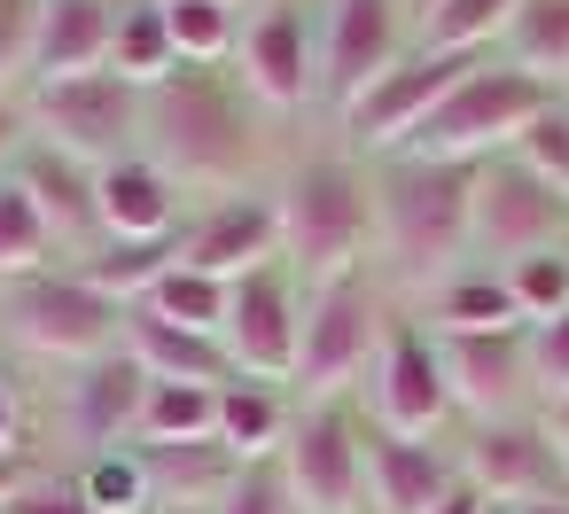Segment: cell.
<instances>
[{
  "label": "cell",
  "mask_w": 569,
  "mask_h": 514,
  "mask_svg": "<svg viewBox=\"0 0 569 514\" xmlns=\"http://www.w3.org/2000/svg\"><path fill=\"white\" fill-rule=\"evenodd\" d=\"M141 157L164 164L188 203H211V195L273 188L297 149L234 63H180L141 94Z\"/></svg>",
  "instance_id": "cell-1"
},
{
  "label": "cell",
  "mask_w": 569,
  "mask_h": 514,
  "mask_svg": "<svg viewBox=\"0 0 569 514\" xmlns=\"http://www.w3.org/2000/svg\"><path fill=\"white\" fill-rule=\"evenodd\" d=\"M375 273L413 312L468 265V219H476V164L437 157H375Z\"/></svg>",
  "instance_id": "cell-2"
},
{
  "label": "cell",
  "mask_w": 569,
  "mask_h": 514,
  "mask_svg": "<svg viewBox=\"0 0 569 514\" xmlns=\"http://www.w3.org/2000/svg\"><path fill=\"white\" fill-rule=\"evenodd\" d=\"M273 219H281V258L297 281H328L343 265H375V180L367 157L336 149H297L273 180Z\"/></svg>",
  "instance_id": "cell-3"
},
{
  "label": "cell",
  "mask_w": 569,
  "mask_h": 514,
  "mask_svg": "<svg viewBox=\"0 0 569 514\" xmlns=\"http://www.w3.org/2000/svg\"><path fill=\"white\" fill-rule=\"evenodd\" d=\"M406 304L382 289L375 265H343L328 281H305V327H297V374H289V397L312 405V397H359L390 320Z\"/></svg>",
  "instance_id": "cell-4"
},
{
  "label": "cell",
  "mask_w": 569,
  "mask_h": 514,
  "mask_svg": "<svg viewBox=\"0 0 569 514\" xmlns=\"http://www.w3.org/2000/svg\"><path fill=\"white\" fill-rule=\"evenodd\" d=\"M553 102V87L546 79H530V71H515L507 56H476L460 79H452V94L421 118V133L398 149V157H437V164H491V157H507L515 141H522V125L538 118Z\"/></svg>",
  "instance_id": "cell-5"
},
{
  "label": "cell",
  "mask_w": 569,
  "mask_h": 514,
  "mask_svg": "<svg viewBox=\"0 0 569 514\" xmlns=\"http://www.w3.org/2000/svg\"><path fill=\"white\" fill-rule=\"evenodd\" d=\"M0 327H9L17 351H32L48 366H94V359L126 351V304L102 296L71 265H48L17 289H0Z\"/></svg>",
  "instance_id": "cell-6"
},
{
  "label": "cell",
  "mask_w": 569,
  "mask_h": 514,
  "mask_svg": "<svg viewBox=\"0 0 569 514\" xmlns=\"http://www.w3.org/2000/svg\"><path fill=\"white\" fill-rule=\"evenodd\" d=\"M273 460L289 475L297 514H367V405L359 397L297 405Z\"/></svg>",
  "instance_id": "cell-7"
},
{
  "label": "cell",
  "mask_w": 569,
  "mask_h": 514,
  "mask_svg": "<svg viewBox=\"0 0 569 514\" xmlns=\"http://www.w3.org/2000/svg\"><path fill=\"white\" fill-rule=\"evenodd\" d=\"M24 118H32V141L79 157V164H94V172L141 149V87H126L118 71L24 87Z\"/></svg>",
  "instance_id": "cell-8"
},
{
  "label": "cell",
  "mask_w": 569,
  "mask_h": 514,
  "mask_svg": "<svg viewBox=\"0 0 569 514\" xmlns=\"http://www.w3.org/2000/svg\"><path fill=\"white\" fill-rule=\"evenodd\" d=\"M569 242V195L546 188L538 172H522L515 157H491L476 164V219H468V265H522L538 250H561Z\"/></svg>",
  "instance_id": "cell-9"
},
{
  "label": "cell",
  "mask_w": 569,
  "mask_h": 514,
  "mask_svg": "<svg viewBox=\"0 0 569 514\" xmlns=\"http://www.w3.org/2000/svg\"><path fill=\"white\" fill-rule=\"evenodd\" d=\"M234 71L281 125L312 118L320 110V17H312V0H258L242 17V40H234Z\"/></svg>",
  "instance_id": "cell-10"
},
{
  "label": "cell",
  "mask_w": 569,
  "mask_h": 514,
  "mask_svg": "<svg viewBox=\"0 0 569 514\" xmlns=\"http://www.w3.org/2000/svg\"><path fill=\"white\" fill-rule=\"evenodd\" d=\"M359 405L390 436H452V421H460L452 413V382H445L437 335L413 312L390 320V335H382V351H375V366L359 382Z\"/></svg>",
  "instance_id": "cell-11"
},
{
  "label": "cell",
  "mask_w": 569,
  "mask_h": 514,
  "mask_svg": "<svg viewBox=\"0 0 569 514\" xmlns=\"http://www.w3.org/2000/svg\"><path fill=\"white\" fill-rule=\"evenodd\" d=\"M312 17H320V118L336 125L413 48V9L406 0H312Z\"/></svg>",
  "instance_id": "cell-12"
},
{
  "label": "cell",
  "mask_w": 569,
  "mask_h": 514,
  "mask_svg": "<svg viewBox=\"0 0 569 514\" xmlns=\"http://www.w3.org/2000/svg\"><path fill=\"white\" fill-rule=\"evenodd\" d=\"M468 63H476V56H437V48L413 40V48L336 118V141H343L351 157H367V164H375V157H398V149L421 133V118L452 94V79H460Z\"/></svg>",
  "instance_id": "cell-13"
},
{
  "label": "cell",
  "mask_w": 569,
  "mask_h": 514,
  "mask_svg": "<svg viewBox=\"0 0 569 514\" xmlns=\"http://www.w3.org/2000/svg\"><path fill=\"white\" fill-rule=\"evenodd\" d=\"M297 327H305V281H297L289 258H266L258 273L234 281L219 343H227L234 374L281 382V390H289V374H297Z\"/></svg>",
  "instance_id": "cell-14"
},
{
  "label": "cell",
  "mask_w": 569,
  "mask_h": 514,
  "mask_svg": "<svg viewBox=\"0 0 569 514\" xmlns=\"http://www.w3.org/2000/svg\"><path fill=\"white\" fill-rule=\"evenodd\" d=\"M452 452H460V475L491 498V506H538V498H569V467L546 436L538 413H515V421H468L452 429Z\"/></svg>",
  "instance_id": "cell-15"
},
{
  "label": "cell",
  "mask_w": 569,
  "mask_h": 514,
  "mask_svg": "<svg viewBox=\"0 0 569 514\" xmlns=\"http://www.w3.org/2000/svg\"><path fill=\"white\" fill-rule=\"evenodd\" d=\"M445 382H452V429L468 421H515L538 413V382H530V327H483V335H437Z\"/></svg>",
  "instance_id": "cell-16"
},
{
  "label": "cell",
  "mask_w": 569,
  "mask_h": 514,
  "mask_svg": "<svg viewBox=\"0 0 569 514\" xmlns=\"http://www.w3.org/2000/svg\"><path fill=\"white\" fill-rule=\"evenodd\" d=\"M266 258H281L273 188L188 203V219H180V265H196V273H211V281H242V273H258Z\"/></svg>",
  "instance_id": "cell-17"
},
{
  "label": "cell",
  "mask_w": 569,
  "mask_h": 514,
  "mask_svg": "<svg viewBox=\"0 0 569 514\" xmlns=\"http://www.w3.org/2000/svg\"><path fill=\"white\" fill-rule=\"evenodd\" d=\"M9 180L24 188V203H32L40 226L56 234V258H63V265H79V258L102 242V172H94V164H79V157H63V149H48V141H24V157H17Z\"/></svg>",
  "instance_id": "cell-18"
},
{
  "label": "cell",
  "mask_w": 569,
  "mask_h": 514,
  "mask_svg": "<svg viewBox=\"0 0 569 514\" xmlns=\"http://www.w3.org/2000/svg\"><path fill=\"white\" fill-rule=\"evenodd\" d=\"M460 483L452 436H390L367 421V514H437Z\"/></svg>",
  "instance_id": "cell-19"
},
{
  "label": "cell",
  "mask_w": 569,
  "mask_h": 514,
  "mask_svg": "<svg viewBox=\"0 0 569 514\" xmlns=\"http://www.w3.org/2000/svg\"><path fill=\"white\" fill-rule=\"evenodd\" d=\"M141 405H149V374H141L126 351H110V359H94V366H71V382H63V421H71V436H79L87 452L133 444Z\"/></svg>",
  "instance_id": "cell-20"
},
{
  "label": "cell",
  "mask_w": 569,
  "mask_h": 514,
  "mask_svg": "<svg viewBox=\"0 0 569 514\" xmlns=\"http://www.w3.org/2000/svg\"><path fill=\"white\" fill-rule=\"evenodd\" d=\"M180 219H188V195L164 164H149L141 149L102 164V242H164L180 234Z\"/></svg>",
  "instance_id": "cell-21"
},
{
  "label": "cell",
  "mask_w": 569,
  "mask_h": 514,
  "mask_svg": "<svg viewBox=\"0 0 569 514\" xmlns=\"http://www.w3.org/2000/svg\"><path fill=\"white\" fill-rule=\"evenodd\" d=\"M126 359L149 382H203V390H227L234 382V359H227L219 335H196L180 320H157L149 304H126Z\"/></svg>",
  "instance_id": "cell-22"
},
{
  "label": "cell",
  "mask_w": 569,
  "mask_h": 514,
  "mask_svg": "<svg viewBox=\"0 0 569 514\" xmlns=\"http://www.w3.org/2000/svg\"><path fill=\"white\" fill-rule=\"evenodd\" d=\"M110 40H118V0H40L32 87H48V79H87V71H110Z\"/></svg>",
  "instance_id": "cell-23"
},
{
  "label": "cell",
  "mask_w": 569,
  "mask_h": 514,
  "mask_svg": "<svg viewBox=\"0 0 569 514\" xmlns=\"http://www.w3.org/2000/svg\"><path fill=\"white\" fill-rule=\"evenodd\" d=\"M141 467H149L157 506H196V514H211V506L234 491V475H242L250 460H234L219 436H203V444H141Z\"/></svg>",
  "instance_id": "cell-24"
},
{
  "label": "cell",
  "mask_w": 569,
  "mask_h": 514,
  "mask_svg": "<svg viewBox=\"0 0 569 514\" xmlns=\"http://www.w3.org/2000/svg\"><path fill=\"white\" fill-rule=\"evenodd\" d=\"M413 320L429 327V335H483V327H522V312H515V296H507V273H491V265H460L437 296H421L413 304Z\"/></svg>",
  "instance_id": "cell-25"
},
{
  "label": "cell",
  "mask_w": 569,
  "mask_h": 514,
  "mask_svg": "<svg viewBox=\"0 0 569 514\" xmlns=\"http://www.w3.org/2000/svg\"><path fill=\"white\" fill-rule=\"evenodd\" d=\"M289 421H297V397H289L281 382L234 374V382L219 390V444H227L234 460H273L281 436H289Z\"/></svg>",
  "instance_id": "cell-26"
},
{
  "label": "cell",
  "mask_w": 569,
  "mask_h": 514,
  "mask_svg": "<svg viewBox=\"0 0 569 514\" xmlns=\"http://www.w3.org/2000/svg\"><path fill=\"white\" fill-rule=\"evenodd\" d=\"M499 56L561 94L569 87V0H522L515 24H507V40H499Z\"/></svg>",
  "instance_id": "cell-27"
},
{
  "label": "cell",
  "mask_w": 569,
  "mask_h": 514,
  "mask_svg": "<svg viewBox=\"0 0 569 514\" xmlns=\"http://www.w3.org/2000/svg\"><path fill=\"white\" fill-rule=\"evenodd\" d=\"M515 9L522 0H437V9H421L413 40L437 48V56H499Z\"/></svg>",
  "instance_id": "cell-28"
},
{
  "label": "cell",
  "mask_w": 569,
  "mask_h": 514,
  "mask_svg": "<svg viewBox=\"0 0 569 514\" xmlns=\"http://www.w3.org/2000/svg\"><path fill=\"white\" fill-rule=\"evenodd\" d=\"M110 71L126 79V87H157V79H172L180 71V56H172V32H164V9L157 0H118V40H110Z\"/></svg>",
  "instance_id": "cell-29"
},
{
  "label": "cell",
  "mask_w": 569,
  "mask_h": 514,
  "mask_svg": "<svg viewBox=\"0 0 569 514\" xmlns=\"http://www.w3.org/2000/svg\"><path fill=\"white\" fill-rule=\"evenodd\" d=\"M203 436H219V390H203V382H149L133 444H203Z\"/></svg>",
  "instance_id": "cell-30"
},
{
  "label": "cell",
  "mask_w": 569,
  "mask_h": 514,
  "mask_svg": "<svg viewBox=\"0 0 569 514\" xmlns=\"http://www.w3.org/2000/svg\"><path fill=\"white\" fill-rule=\"evenodd\" d=\"M79 491L94 514H157V491H149V467H141V444H110V452H79Z\"/></svg>",
  "instance_id": "cell-31"
},
{
  "label": "cell",
  "mask_w": 569,
  "mask_h": 514,
  "mask_svg": "<svg viewBox=\"0 0 569 514\" xmlns=\"http://www.w3.org/2000/svg\"><path fill=\"white\" fill-rule=\"evenodd\" d=\"M157 9H164V32H172L180 63H234V40H242L250 9H227V0H157Z\"/></svg>",
  "instance_id": "cell-32"
},
{
  "label": "cell",
  "mask_w": 569,
  "mask_h": 514,
  "mask_svg": "<svg viewBox=\"0 0 569 514\" xmlns=\"http://www.w3.org/2000/svg\"><path fill=\"white\" fill-rule=\"evenodd\" d=\"M48 265H63L56 258V234L40 226V211L24 203L17 180H0V289H17V281H32Z\"/></svg>",
  "instance_id": "cell-33"
},
{
  "label": "cell",
  "mask_w": 569,
  "mask_h": 514,
  "mask_svg": "<svg viewBox=\"0 0 569 514\" xmlns=\"http://www.w3.org/2000/svg\"><path fill=\"white\" fill-rule=\"evenodd\" d=\"M227 296H234V281H211V273H196V265H172L141 304H149L157 320H180V327H196V335H219V327H227Z\"/></svg>",
  "instance_id": "cell-34"
},
{
  "label": "cell",
  "mask_w": 569,
  "mask_h": 514,
  "mask_svg": "<svg viewBox=\"0 0 569 514\" xmlns=\"http://www.w3.org/2000/svg\"><path fill=\"white\" fill-rule=\"evenodd\" d=\"M507 296H515L522 327L569 312V242H561V250H538V258H522V265H507Z\"/></svg>",
  "instance_id": "cell-35"
},
{
  "label": "cell",
  "mask_w": 569,
  "mask_h": 514,
  "mask_svg": "<svg viewBox=\"0 0 569 514\" xmlns=\"http://www.w3.org/2000/svg\"><path fill=\"white\" fill-rule=\"evenodd\" d=\"M507 157H515L522 172H538L546 188H561V195H569V102L553 94V102L522 125V141H515Z\"/></svg>",
  "instance_id": "cell-36"
},
{
  "label": "cell",
  "mask_w": 569,
  "mask_h": 514,
  "mask_svg": "<svg viewBox=\"0 0 569 514\" xmlns=\"http://www.w3.org/2000/svg\"><path fill=\"white\" fill-rule=\"evenodd\" d=\"M32 48H40V0H0V94L32 87Z\"/></svg>",
  "instance_id": "cell-37"
},
{
  "label": "cell",
  "mask_w": 569,
  "mask_h": 514,
  "mask_svg": "<svg viewBox=\"0 0 569 514\" xmlns=\"http://www.w3.org/2000/svg\"><path fill=\"white\" fill-rule=\"evenodd\" d=\"M211 514H297V498H289V475H281V460H250L242 475H234V491L211 506Z\"/></svg>",
  "instance_id": "cell-38"
},
{
  "label": "cell",
  "mask_w": 569,
  "mask_h": 514,
  "mask_svg": "<svg viewBox=\"0 0 569 514\" xmlns=\"http://www.w3.org/2000/svg\"><path fill=\"white\" fill-rule=\"evenodd\" d=\"M530 382H538V405L569 397V312L530 327Z\"/></svg>",
  "instance_id": "cell-39"
},
{
  "label": "cell",
  "mask_w": 569,
  "mask_h": 514,
  "mask_svg": "<svg viewBox=\"0 0 569 514\" xmlns=\"http://www.w3.org/2000/svg\"><path fill=\"white\" fill-rule=\"evenodd\" d=\"M0 514H94L87 506V491H79V475H56V467H32L17 491H9V506Z\"/></svg>",
  "instance_id": "cell-40"
},
{
  "label": "cell",
  "mask_w": 569,
  "mask_h": 514,
  "mask_svg": "<svg viewBox=\"0 0 569 514\" xmlns=\"http://www.w3.org/2000/svg\"><path fill=\"white\" fill-rule=\"evenodd\" d=\"M24 141H32V118H24V94H0V180L17 172V157H24Z\"/></svg>",
  "instance_id": "cell-41"
},
{
  "label": "cell",
  "mask_w": 569,
  "mask_h": 514,
  "mask_svg": "<svg viewBox=\"0 0 569 514\" xmlns=\"http://www.w3.org/2000/svg\"><path fill=\"white\" fill-rule=\"evenodd\" d=\"M437 514H491V498H483V491H476V483L460 475V483H452V491L437 498Z\"/></svg>",
  "instance_id": "cell-42"
},
{
  "label": "cell",
  "mask_w": 569,
  "mask_h": 514,
  "mask_svg": "<svg viewBox=\"0 0 569 514\" xmlns=\"http://www.w3.org/2000/svg\"><path fill=\"white\" fill-rule=\"evenodd\" d=\"M17 436H24V413H17V390L0 382V452H24Z\"/></svg>",
  "instance_id": "cell-43"
},
{
  "label": "cell",
  "mask_w": 569,
  "mask_h": 514,
  "mask_svg": "<svg viewBox=\"0 0 569 514\" xmlns=\"http://www.w3.org/2000/svg\"><path fill=\"white\" fill-rule=\"evenodd\" d=\"M538 421H546V436H553V452H561V467H569V397L538 405Z\"/></svg>",
  "instance_id": "cell-44"
},
{
  "label": "cell",
  "mask_w": 569,
  "mask_h": 514,
  "mask_svg": "<svg viewBox=\"0 0 569 514\" xmlns=\"http://www.w3.org/2000/svg\"><path fill=\"white\" fill-rule=\"evenodd\" d=\"M32 467H40L32 452H0V506H9V491H17V483H24Z\"/></svg>",
  "instance_id": "cell-45"
},
{
  "label": "cell",
  "mask_w": 569,
  "mask_h": 514,
  "mask_svg": "<svg viewBox=\"0 0 569 514\" xmlns=\"http://www.w3.org/2000/svg\"><path fill=\"white\" fill-rule=\"evenodd\" d=\"M507 514H569V498H538V506H507Z\"/></svg>",
  "instance_id": "cell-46"
},
{
  "label": "cell",
  "mask_w": 569,
  "mask_h": 514,
  "mask_svg": "<svg viewBox=\"0 0 569 514\" xmlns=\"http://www.w3.org/2000/svg\"><path fill=\"white\" fill-rule=\"evenodd\" d=\"M406 9H413V24H421V9H437V0H406Z\"/></svg>",
  "instance_id": "cell-47"
},
{
  "label": "cell",
  "mask_w": 569,
  "mask_h": 514,
  "mask_svg": "<svg viewBox=\"0 0 569 514\" xmlns=\"http://www.w3.org/2000/svg\"><path fill=\"white\" fill-rule=\"evenodd\" d=\"M157 514H196V506H157Z\"/></svg>",
  "instance_id": "cell-48"
},
{
  "label": "cell",
  "mask_w": 569,
  "mask_h": 514,
  "mask_svg": "<svg viewBox=\"0 0 569 514\" xmlns=\"http://www.w3.org/2000/svg\"><path fill=\"white\" fill-rule=\"evenodd\" d=\"M227 9H258V0H227Z\"/></svg>",
  "instance_id": "cell-49"
},
{
  "label": "cell",
  "mask_w": 569,
  "mask_h": 514,
  "mask_svg": "<svg viewBox=\"0 0 569 514\" xmlns=\"http://www.w3.org/2000/svg\"><path fill=\"white\" fill-rule=\"evenodd\" d=\"M491 514H507V506H491Z\"/></svg>",
  "instance_id": "cell-50"
},
{
  "label": "cell",
  "mask_w": 569,
  "mask_h": 514,
  "mask_svg": "<svg viewBox=\"0 0 569 514\" xmlns=\"http://www.w3.org/2000/svg\"><path fill=\"white\" fill-rule=\"evenodd\" d=\"M561 102H569V87H561Z\"/></svg>",
  "instance_id": "cell-51"
}]
</instances>
